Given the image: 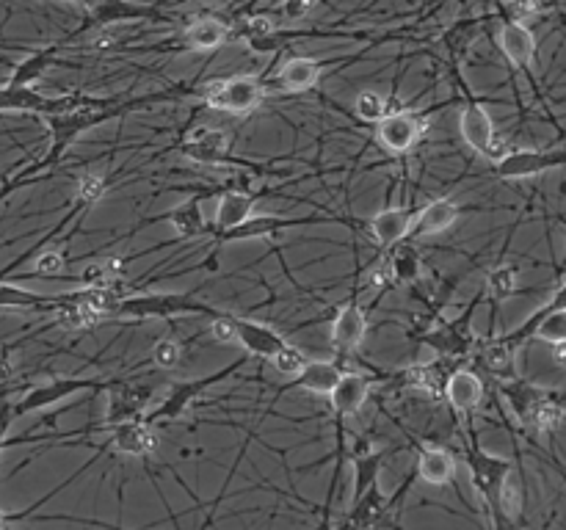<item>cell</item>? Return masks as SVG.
Returning <instances> with one entry per match:
<instances>
[{"label": "cell", "instance_id": "obj_41", "mask_svg": "<svg viewBox=\"0 0 566 530\" xmlns=\"http://www.w3.org/2000/svg\"><path fill=\"white\" fill-rule=\"evenodd\" d=\"M393 271L398 279H415L417 271H420V260H417V254L412 246H404V243H398V252H395V260H393Z\"/></svg>", "mask_w": 566, "mask_h": 530}, {"label": "cell", "instance_id": "obj_40", "mask_svg": "<svg viewBox=\"0 0 566 530\" xmlns=\"http://www.w3.org/2000/svg\"><path fill=\"white\" fill-rule=\"evenodd\" d=\"M271 362H274V368H277L282 376H296V373L307 365V354H304L301 348L285 343V346L279 348L277 354L271 357Z\"/></svg>", "mask_w": 566, "mask_h": 530}, {"label": "cell", "instance_id": "obj_33", "mask_svg": "<svg viewBox=\"0 0 566 530\" xmlns=\"http://www.w3.org/2000/svg\"><path fill=\"white\" fill-rule=\"evenodd\" d=\"M169 221H172L174 232H177L180 238H199V235L208 232V224H205L202 213H199L197 199H188L183 205H177V208L169 213Z\"/></svg>", "mask_w": 566, "mask_h": 530}, {"label": "cell", "instance_id": "obj_15", "mask_svg": "<svg viewBox=\"0 0 566 530\" xmlns=\"http://www.w3.org/2000/svg\"><path fill=\"white\" fill-rule=\"evenodd\" d=\"M108 448L122 456H133V459H147L152 450L158 448V437L152 426L144 420H125L108 428Z\"/></svg>", "mask_w": 566, "mask_h": 530}, {"label": "cell", "instance_id": "obj_3", "mask_svg": "<svg viewBox=\"0 0 566 530\" xmlns=\"http://www.w3.org/2000/svg\"><path fill=\"white\" fill-rule=\"evenodd\" d=\"M177 315H210L216 318L219 310L197 301L191 293H130L119 296L114 318H177Z\"/></svg>", "mask_w": 566, "mask_h": 530}, {"label": "cell", "instance_id": "obj_47", "mask_svg": "<svg viewBox=\"0 0 566 530\" xmlns=\"http://www.w3.org/2000/svg\"><path fill=\"white\" fill-rule=\"evenodd\" d=\"M553 362L558 365V368L566 370V340H561V343H553Z\"/></svg>", "mask_w": 566, "mask_h": 530}, {"label": "cell", "instance_id": "obj_17", "mask_svg": "<svg viewBox=\"0 0 566 530\" xmlns=\"http://www.w3.org/2000/svg\"><path fill=\"white\" fill-rule=\"evenodd\" d=\"M442 395L448 398V404L453 406L456 415L470 417L484 401V381L473 370H453L451 376L445 379Z\"/></svg>", "mask_w": 566, "mask_h": 530}, {"label": "cell", "instance_id": "obj_49", "mask_svg": "<svg viewBox=\"0 0 566 530\" xmlns=\"http://www.w3.org/2000/svg\"><path fill=\"white\" fill-rule=\"evenodd\" d=\"M3 525H6V514L0 511V530H3Z\"/></svg>", "mask_w": 566, "mask_h": 530}, {"label": "cell", "instance_id": "obj_27", "mask_svg": "<svg viewBox=\"0 0 566 530\" xmlns=\"http://www.w3.org/2000/svg\"><path fill=\"white\" fill-rule=\"evenodd\" d=\"M61 47H67L64 42H56V45L50 47H42V50H34V53H28V56L17 64L9 75V81L6 86H34L42 75H45L50 67H56V58H58V50Z\"/></svg>", "mask_w": 566, "mask_h": 530}, {"label": "cell", "instance_id": "obj_20", "mask_svg": "<svg viewBox=\"0 0 566 530\" xmlns=\"http://www.w3.org/2000/svg\"><path fill=\"white\" fill-rule=\"evenodd\" d=\"M293 224H299V221L293 219H282V216H271V213H260V216H249V219H243L241 224H235L230 230H224L216 235V243L221 246H227V243H241V241H257V238H271V235H277V232H285L288 227Z\"/></svg>", "mask_w": 566, "mask_h": 530}, {"label": "cell", "instance_id": "obj_48", "mask_svg": "<svg viewBox=\"0 0 566 530\" xmlns=\"http://www.w3.org/2000/svg\"><path fill=\"white\" fill-rule=\"evenodd\" d=\"M53 3H78L81 6V0H53Z\"/></svg>", "mask_w": 566, "mask_h": 530}, {"label": "cell", "instance_id": "obj_43", "mask_svg": "<svg viewBox=\"0 0 566 530\" xmlns=\"http://www.w3.org/2000/svg\"><path fill=\"white\" fill-rule=\"evenodd\" d=\"M64 268H67V263H64L61 252H45L36 260V268L28 277H61Z\"/></svg>", "mask_w": 566, "mask_h": 530}, {"label": "cell", "instance_id": "obj_32", "mask_svg": "<svg viewBox=\"0 0 566 530\" xmlns=\"http://www.w3.org/2000/svg\"><path fill=\"white\" fill-rule=\"evenodd\" d=\"M75 282H81L83 288H111L119 290L122 285V260H103L92 263L86 271H81Z\"/></svg>", "mask_w": 566, "mask_h": 530}, {"label": "cell", "instance_id": "obj_16", "mask_svg": "<svg viewBox=\"0 0 566 530\" xmlns=\"http://www.w3.org/2000/svg\"><path fill=\"white\" fill-rule=\"evenodd\" d=\"M232 326H235V343L249 354V357L271 359L279 348L288 340L279 335L277 329H271L266 323H257L252 318H238L232 315Z\"/></svg>", "mask_w": 566, "mask_h": 530}, {"label": "cell", "instance_id": "obj_8", "mask_svg": "<svg viewBox=\"0 0 566 530\" xmlns=\"http://www.w3.org/2000/svg\"><path fill=\"white\" fill-rule=\"evenodd\" d=\"M141 20H155V23H169V17L161 14L155 6H144L136 0H100L92 9H86V23L72 31L70 39H78L86 31H103L122 23H141Z\"/></svg>", "mask_w": 566, "mask_h": 530}, {"label": "cell", "instance_id": "obj_39", "mask_svg": "<svg viewBox=\"0 0 566 530\" xmlns=\"http://www.w3.org/2000/svg\"><path fill=\"white\" fill-rule=\"evenodd\" d=\"M409 384L415 390L428 392V395H439L445 390V379H442V370L437 365H420V368L409 370Z\"/></svg>", "mask_w": 566, "mask_h": 530}, {"label": "cell", "instance_id": "obj_42", "mask_svg": "<svg viewBox=\"0 0 566 530\" xmlns=\"http://www.w3.org/2000/svg\"><path fill=\"white\" fill-rule=\"evenodd\" d=\"M105 188H108V183H105L100 174H86L81 185H78V196H75V199H78V205L89 208L97 199H103Z\"/></svg>", "mask_w": 566, "mask_h": 530}, {"label": "cell", "instance_id": "obj_13", "mask_svg": "<svg viewBox=\"0 0 566 530\" xmlns=\"http://www.w3.org/2000/svg\"><path fill=\"white\" fill-rule=\"evenodd\" d=\"M426 122L412 111H393L384 119L376 122V136L384 150L393 152V155H404V152L415 150V144L423 136Z\"/></svg>", "mask_w": 566, "mask_h": 530}, {"label": "cell", "instance_id": "obj_4", "mask_svg": "<svg viewBox=\"0 0 566 530\" xmlns=\"http://www.w3.org/2000/svg\"><path fill=\"white\" fill-rule=\"evenodd\" d=\"M111 384L114 381L89 379V376H53L45 384L31 387L20 401H14V417L34 415V412L50 409V406L61 404V401H70V398L83 395V392H105Z\"/></svg>", "mask_w": 566, "mask_h": 530}, {"label": "cell", "instance_id": "obj_10", "mask_svg": "<svg viewBox=\"0 0 566 530\" xmlns=\"http://www.w3.org/2000/svg\"><path fill=\"white\" fill-rule=\"evenodd\" d=\"M561 166H566V147H558V150L522 147V150L503 152L495 161V172L503 180H528V177H539V174L561 169Z\"/></svg>", "mask_w": 566, "mask_h": 530}, {"label": "cell", "instance_id": "obj_34", "mask_svg": "<svg viewBox=\"0 0 566 530\" xmlns=\"http://www.w3.org/2000/svg\"><path fill=\"white\" fill-rule=\"evenodd\" d=\"M517 282H520V268L514 263H500L486 277V293L495 304H500L517 293Z\"/></svg>", "mask_w": 566, "mask_h": 530}, {"label": "cell", "instance_id": "obj_24", "mask_svg": "<svg viewBox=\"0 0 566 530\" xmlns=\"http://www.w3.org/2000/svg\"><path fill=\"white\" fill-rule=\"evenodd\" d=\"M368 337V315L359 304H346L332 321V340L340 351H357Z\"/></svg>", "mask_w": 566, "mask_h": 530}, {"label": "cell", "instance_id": "obj_46", "mask_svg": "<svg viewBox=\"0 0 566 530\" xmlns=\"http://www.w3.org/2000/svg\"><path fill=\"white\" fill-rule=\"evenodd\" d=\"M315 3L318 0H282L279 12H282V17H288V20H304L315 9Z\"/></svg>", "mask_w": 566, "mask_h": 530}, {"label": "cell", "instance_id": "obj_23", "mask_svg": "<svg viewBox=\"0 0 566 530\" xmlns=\"http://www.w3.org/2000/svg\"><path fill=\"white\" fill-rule=\"evenodd\" d=\"M412 221H415L412 210L384 208L370 219V235H373V241L379 243V246L390 249V246H398V243L409 238Z\"/></svg>", "mask_w": 566, "mask_h": 530}, {"label": "cell", "instance_id": "obj_1", "mask_svg": "<svg viewBox=\"0 0 566 530\" xmlns=\"http://www.w3.org/2000/svg\"><path fill=\"white\" fill-rule=\"evenodd\" d=\"M500 392L506 395L511 412L517 415L525 428H533L539 434H553L555 428L566 420V395L555 390H542L536 384L520 381L517 376L500 384Z\"/></svg>", "mask_w": 566, "mask_h": 530}, {"label": "cell", "instance_id": "obj_37", "mask_svg": "<svg viewBox=\"0 0 566 530\" xmlns=\"http://www.w3.org/2000/svg\"><path fill=\"white\" fill-rule=\"evenodd\" d=\"M354 111H357L359 119L365 122H379L387 114H393L390 108V100L379 92H359L357 100H354Z\"/></svg>", "mask_w": 566, "mask_h": 530}, {"label": "cell", "instance_id": "obj_31", "mask_svg": "<svg viewBox=\"0 0 566 530\" xmlns=\"http://www.w3.org/2000/svg\"><path fill=\"white\" fill-rule=\"evenodd\" d=\"M183 150L185 155H191V158H197V161H219V158H224V152H227V139H224L221 130L199 127V130H194V133L188 136Z\"/></svg>", "mask_w": 566, "mask_h": 530}, {"label": "cell", "instance_id": "obj_28", "mask_svg": "<svg viewBox=\"0 0 566 530\" xmlns=\"http://www.w3.org/2000/svg\"><path fill=\"white\" fill-rule=\"evenodd\" d=\"M252 213H255V196L241 194V191H227V194H221L219 208H216V216H213V224L208 230H213V235H219V232L241 224L243 219H249Z\"/></svg>", "mask_w": 566, "mask_h": 530}, {"label": "cell", "instance_id": "obj_26", "mask_svg": "<svg viewBox=\"0 0 566 530\" xmlns=\"http://www.w3.org/2000/svg\"><path fill=\"white\" fill-rule=\"evenodd\" d=\"M453 475H456V459L448 450L437 448V445L420 448V456H417V478L420 481L431 486H445L451 484Z\"/></svg>", "mask_w": 566, "mask_h": 530}, {"label": "cell", "instance_id": "obj_38", "mask_svg": "<svg viewBox=\"0 0 566 530\" xmlns=\"http://www.w3.org/2000/svg\"><path fill=\"white\" fill-rule=\"evenodd\" d=\"M152 365H158L161 370H172L183 362V346L174 337H161L150 351Z\"/></svg>", "mask_w": 566, "mask_h": 530}, {"label": "cell", "instance_id": "obj_9", "mask_svg": "<svg viewBox=\"0 0 566 530\" xmlns=\"http://www.w3.org/2000/svg\"><path fill=\"white\" fill-rule=\"evenodd\" d=\"M370 376L365 373H343L337 387L329 392V401H332V412H335L337 423V467H343L346 461V437H343V423L346 417L357 415L362 404L368 401L370 395Z\"/></svg>", "mask_w": 566, "mask_h": 530}, {"label": "cell", "instance_id": "obj_36", "mask_svg": "<svg viewBox=\"0 0 566 530\" xmlns=\"http://www.w3.org/2000/svg\"><path fill=\"white\" fill-rule=\"evenodd\" d=\"M553 6L555 0H506V3H500V14L509 20H517V23H528L533 17H542Z\"/></svg>", "mask_w": 566, "mask_h": 530}, {"label": "cell", "instance_id": "obj_44", "mask_svg": "<svg viewBox=\"0 0 566 530\" xmlns=\"http://www.w3.org/2000/svg\"><path fill=\"white\" fill-rule=\"evenodd\" d=\"M210 337L216 343H235V326H232L230 312H219L213 323H210Z\"/></svg>", "mask_w": 566, "mask_h": 530}, {"label": "cell", "instance_id": "obj_2", "mask_svg": "<svg viewBox=\"0 0 566 530\" xmlns=\"http://www.w3.org/2000/svg\"><path fill=\"white\" fill-rule=\"evenodd\" d=\"M467 464H470V473H473V484L478 489V495L484 497L492 525H495V530H506L509 519H506L503 506H500V492H503V484H506V478L514 470L511 461L500 459L495 453H486L478 445L475 431H470V439H467Z\"/></svg>", "mask_w": 566, "mask_h": 530}, {"label": "cell", "instance_id": "obj_30", "mask_svg": "<svg viewBox=\"0 0 566 530\" xmlns=\"http://www.w3.org/2000/svg\"><path fill=\"white\" fill-rule=\"evenodd\" d=\"M481 362L489 373H495L500 381H509L517 376V348H511L503 337L486 340L481 348Z\"/></svg>", "mask_w": 566, "mask_h": 530}, {"label": "cell", "instance_id": "obj_45", "mask_svg": "<svg viewBox=\"0 0 566 530\" xmlns=\"http://www.w3.org/2000/svg\"><path fill=\"white\" fill-rule=\"evenodd\" d=\"M14 420H17V417H14V401L0 398V453L9 445V431H12Z\"/></svg>", "mask_w": 566, "mask_h": 530}, {"label": "cell", "instance_id": "obj_29", "mask_svg": "<svg viewBox=\"0 0 566 530\" xmlns=\"http://www.w3.org/2000/svg\"><path fill=\"white\" fill-rule=\"evenodd\" d=\"M61 301H64V293H61V296H42V293H34V290L0 282V310L53 312Z\"/></svg>", "mask_w": 566, "mask_h": 530}, {"label": "cell", "instance_id": "obj_19", "mask_svg": "<svg viewBox=\"0 0 566 530\" xmlns=\"http://www.w3.org/2000/svg\"><path fill=\"white\" fill-rule=\"evenodd\" d=\"M232 39V25L219 20V17H199L185 25L183 36H180V50H219Z\"/></svg>", "mask_w": 566, "mask_h": 530}, {"label": "cell", "instance_id": "obj_12", "mask_svg": "<svg viewBox=\"0 0 566 530\" xmlns=\"http://www.w3.org/2000/svg\"><path fill=\"white\" fill-rule=\"evenodd\" d=\"M497 47L500 53L506 56L514 70L525 72L533 81L531 67L533 58H536V36L525 23H517V20H509L500 14V28H497Z\"/></svg>", "mask_w": 566, "mask_h": 530}, {"label": "cell", "instance_id": "obj_21", "mask_svg": "<svg viewBox=\"0 0 566 530\" xmlns=\"http://www.w3.org/2000/svg\"><path fill=\"white\" fill-rule=\"evenodd\" d=\"M340 368L335 362H326V359H307V365L293 376V379L282 387V390H304L312 395H329L335 390L337 381H340Z\"/></svg>", "mask_w": 566, "mask_h": 530}, {"label": "cell", "instance_id": "obj_25", "mask_svg": "<svg viewBox=\"0 0 566 530\" xmlns=\"http://www.w3.org/2000/svg\"><path fill=\"white\" fill-rule=\"evenodd\" d=\"M324 75V64L315 61V58H304V56H293L288 58L282 67H279V86L285 92H310L318 86Z\"/></svg>", "mask_w": 566, "mask_h": 530}, {"label": "cell", "instance_id": "obj_22", "mask_svg": "<svg viewBox=\"0 0 566 530\" xmlns=\"http://www.w3.org/2000/svg\"><path fill=\"white\" fill-rule=\"evenodd\" d=\"M459 205L451 202V199H434L428 202L426 208L420 210L412 221V230H409V238L406 241H417V238H428V235H439L448 227H453L459 221Z\"/></svg>", "mask_w": 566, "mask_h": 530}, {"label": "cell", "instance_id": "obj_6", "mask_svg": "<svg viewBox=\"0 0 566 530\" xmlns=\"http://www.w3.org/2000/svg\"><path fill=\"white\" fill-rule=\"evenodd\" d=\"M246 359H249V354L238 359V362L227 365L224 370H219V373H210V376H205V379L177 381L172 390H169V395L163 398L161 404L155 406V409H150V412L141 417V420H144L147 426H158V423H163V420H177V417L183 415L188 406L197 401L202 392L210 390L213 384H221L224 379H230L232 373H238V370L243 368V362H246Z\"/></svg>", "mask_w": 566, "mask_h": 530}, {"label": "cell", "instance_id": "obj_14", "mask_svg": "<svg viewBox=\"0 0 566 530\" xmlns=\"http://www.w3.org/2000/svg\"><path fill=\"white\" fill-rule=\"evenodd\" d=\"M105 392H108V406H105L103 426L100 428H111L116 426V423L139 420V417L147 415L152 387H130V384H119V381H114Z\"/></svg>", "mask_w": 566, "mask_h": 530}, {"label": "cell", "instance_id": "obj_7", "mask_svg": "<svg viewBox=\"0 0 566 530\" xmlns=\"http://www.w3.org/2000/svg\"><path fill=\"white\" fill-rule=\"evenodd\" d=\"M89 100V94H61V97H50L42 94L34 86H0V114H61L78 108Z\"/></svg>", "mask_w": 566, "mask_h": 530}, {"label": "cell", "instance_id": "obj_18", "mask_svg": "<svg viewBox=\"0 0 566 530\" xmlns=\"http://www.w3.org/2000/svg\"><path fill=\"white\" fill-rule=\"evenodd\" d=\"M475 304H478V299H475ZM473 307H467L462 318L451 321L445 329H439V332H431V335H426L423 340H426L428 346L434 348L437 354H445V357H467V351H470L475 340L473 329H470Z\"/></svg>", "mask_w": 566, "mask_h": 530}, {"label": "cell", "instance_id": "obj_11", "mask_svg": "<svg viewBox=\"0 0 566 530\" xmlns=\"http://www.w3.org/2000/svg\"><path fill=\"white\" fill-rule=\"evenodd\" d=\"M459 133H462L464 144L470 147L473 152L478 155H484V158H492L497 161L503 152L497 147V136H495V122H492V116L486 111L484 105L473 100V97H467V103L462 108V116H459Z\"/></svg>", "mask_w": 566, "mask_h": 530}, {"label": "cell", "instance_id": "obj_35", "mask_svg": "<svg viewBox=\"0 0 566 530\" xmlns=\"http://www.w3.org/2000/svg\"><path fill=\"white\" fill-rule=\"evenodd\" d=\"M382 461L384 453H365V456H357V461H354V495H351V503H357L370 486L379 484Z\"/></svg>", "mask_w": 566, "mask_h": 530}, {"label": "cell", "instance_id": "obj_5", "mask_svg": "<svg viewBox=\"0 0 566 530\" xmlns=\"http://www.w3.org/2000/svg\"><path fill=\"white\" fill-rule=\"evenodd\" d=\"M205 105L213 111H227V114L246 116L257 111L266 97V86L255 75H238V78H224V81H210L202 86Z\"/></svg>", "mask_w": 566, "mask_h": 530}]
</instances>
